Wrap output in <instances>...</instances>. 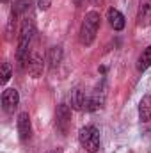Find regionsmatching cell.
Instances as JSON below:
<instances>
[{"mask_svg": "<svg viewBox=\"0 0 151 153\" xmlns=\"http://www.w3.org/2000/svg\"><path fill=\"white\" fill-rule=\"evenodd\" d=\"M139 119L142 123L151 119V94H144L139 102Z\"/></svg>", "mask_w": 151, "mask_h": 153, "instance_id": "9", "label": "cell"}, {"mask_svg": "<svg viewBox=\"0 0 151 153\" xmlns=\"http://www.w3.org/2000/svg\"><path fill=\"white\" fill-rule=\"evenodd\" d=\"M48 153H61V150H52V152H48Z\"/></svg>", "mask_w": 151, "mask_h": 153, "instance_id": "17", "label": "cell"}, {"mask_svg": "<svg viewBox=\"0 0 151 153\" xmlns=\"http://www.w3.org/2000/svg\"><path fill=\"white\" fill-rule=\"evenodd\" d=\"M70 102H71V109H75V111H82V109H85V103H87V98H85V94H84V91L82 89H73L71 91V96H70Z\"/></svg>", "mask_w": 151, "mask_h": 153, "instance_id": "10", "label": "cell"}, {"mask_svg": "<svg viewBox=\"0 0 151 153\" xmlns=\"http://www.w3.org/2000/svg\"><path fill=\"white\" fill-rule=\"evenodd\" d=\"M11 73H13V70H11V64L9 62H2V68H0V82L2 84H5L9 78H11Z\"/></svg>", "mask_w": 151, "mask_h": 153, "instance_id": "15", "label": "cell"}, {"mask_svg": "<svg viewBox=\"0 0 151 153\" xmlns=\"http://www.w3.org/2000/svg\"><path fill=\"white\" fill-rule=\"evenodd\" d=\"M18 103H20V94H18V91L14 87H9V89H5L2 93V107H4V111L7 114L14 112Z\"/></svg>", "mask_w": 151, "mask_h": 153, "instance_id": "5", "label": "cell"}, {"mask_svg": "<svg viewBox=\"0 0 151 153\" xmlns=\"http://www.w3.org/2000/svg\"><path fill=\"white\" fill-rule=\"evenodd\" d=\"M18 134L23 143H27L32 135V125H30V116L29 112H21L18 116Z\"/></svg>", "mask_w": 151, "mask_h": 153, "instance_id": "6", "label": "cell"}, {"mask_svg": "<svg viewBox=\"0 0 151 153\" xmlns=\"http://www.w3.org/2000/svg\"><path fill=\"white\" fill-rule=\"evenodd\" d=\"M107 20H109V23H110V27H112L114 30H123L124 25H126L124 16H123L117 9H114V7H110V9L107 11Z\"/></svg>", "mask_w": 151, "mask_h": 153, "instance_id": "8", "label": "cell"}, {"mask_svg": "<svg viewBox=\"0 0 151 153\" xmlns=\"http://www.w3.org/2000/svg\"><path fill=\"white\" fill-rule=\"evenodd\" d=\"M98 29H100V14L96 11L87 13L80 27V43L84 46H91L98 34Z\"/></svg>", "mask_w": 151, "mask_h": 153, "instance_id": "2", "label": "cell"}, {"mask_svg": "<svg viewBox=\"0 0 151 153\" xmlns=\"http://www.w3.org/2000/svg\"><path fill=\"white\" fill-rule=\"evenodd\" d=\"M2 2H9V0H2Z\"/></svg>", "mask_w": 151, "mask_h": 153, "instance_id": "18", "label": "cell"}, {"mask_svg": "<svg viewBox=\"0 0 151 153\" xmlns=\"http://www.w3.org/2000/svg\"><path fill=\"white\" fill-rule=\"evenodd\" d=\"M61 61H62V48L61 46H52L48 50V64H50V68L59 66Z\"/></svg>", "mask_w": 151, "mask_h": 153, "instance_id": "13", "label": "cell"}, {"mask_svg": "<svg viewBox=\"0 0 151 153\" xmlns=\"http://www.w3.org/2000/svg\"><path fill=\"white\" fill-rule=\"evenodd\" d=\"M30 4H32V0H16L13 5V18H18L23 13H27L30 9Z\"/></svg>", "mask_w": 151, "mask_h": 153, "instance_id": "14", "label": "cell"}, {"mask_svg": "<svg viewBox=\"0 0 151 153\" xmlns=\"http://www.w3.org/2000/svg\"><path fill=\"white\" fill-rule=\"evenodd\" d=\"M38 5L41 11H46V9H50V5H52V0H38Z\"/></svg>", "mask_w": 151, "mask_h": 153, "instance_id": "16", "label": "cell"}, {"mask_svg": "<svg viewBox=\"0 0 151 153\" xmlns=\"http://www.w3.org/2000/svg\"><path fill=\"white\" fill-rule=\"evenodd\" d=\"M55 125H57V130L66 135L70 132V126H71V109L64 103H61L57 107V112H55Z\"/></svg>", "mask_w": 151, "mask_h": 153, "instance_id": "4", "label": "cell"}, {"mask_svg": "<svg viewBox=\"0 0 151 153\" xmlns=\"http://www.w3.org/2000/svg\"><path fill=\"white\" fill-rule=\"evenodd\" d=\"M151 66V45L148 48L142 50V53L139 55V61H137V70L139 71H144Z\"/></svg>", "mask_w": 151, "mask_h": 153, "instance_id": "12", "label": "cell"}, {"mask_svg": "<svg viewBox=\"0 0 151 153\" xmlns=\"http://www.w3.org/2000/svg\"><path fill=\"white\" fill-rule=\"evenodd\" d=\"M43 68H44L43 59L39 57L38 53H34V55L29 59V73L34 76V78H38V76L43 73Z\"/></svg>", "mask_w": 151, "mask_h": 153, "instance_id": "11", "label": "cell"}, {"mask_svg": "<svg viewBox=\"0 0 151 153\" xmlns=\"http://www.w3.org/2000/svg\"><path fill=\"white\" fill-rule=\"evenodd\" d=\"M36 34V25L30 18H27L21 25V30H20V41H18V61H20V66H25L29 62V50H30V45H32V39Z\"/></svg>", "mask_w": 151, "mask_h": 153, "instance_id": "1", "label": "cell"}, {"mask_svg": "<svg viewBox=\"0 0 151 153\" xmlns=\"http://www.w3.org/2000/svg\"><path fill=\"white\" fill-rule=\"evenodd\" d=\"M78 141L84 146V150H87L89 153H96L100 150V130L93 125L84 126L78 132Z\"/></svg>", "mask_w": 151, "mask_h": 153, "instance_id": "3", "label": "cell"}, {"mask_svg": "<svg viewBox=\"0 0 151 153\" xmlns=\"http://www.w3.org/2000/svg\"><path fill=\"white\" fill-rule=\"evenodd\" d=\"M137 23L139 27H148L151 23V0H142L139 13H137Z\"/></svg>", "mask_w": 151, "mask_h": 153, "instance_id": "7", "label": "cell"}]
</instances>
